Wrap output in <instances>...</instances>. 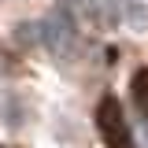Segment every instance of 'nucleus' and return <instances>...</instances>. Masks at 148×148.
Segmentation results:
<instances>
[{"label": "nucleus", "mask_w": 148, "mask_h": 148, "mask_svg": "<svg viewBox=\"0 0 148 148\" xmlns=\"http://www.w3.org/2000/svg\"><path fill=\"white\" fill-rule=\"evenodd\" d=\"M41 41H45V48H52L56 56H74L78 48V30H74V22L67 11H56L41 22Z\"/></svg>", "instance_id": "f257e3e1"}, {"label": "nucleus", "mask_w": 148, "mask_h": 148, "mask_svg": "<svg viewBox=\"0 0 148 148\" xmlns=\"http://www.w3.org/2000/svg\"><path fill=\"white\" fill-rule=\"evenodd\" d=\"M126 18L133 26H148V4L145 0H126Z\"/></svg>", "instance_id": "f03ea898"}]
</instances>
